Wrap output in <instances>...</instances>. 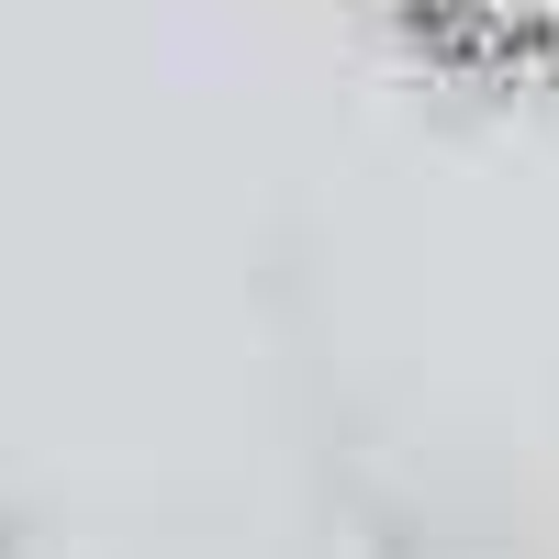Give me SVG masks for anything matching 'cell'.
<instances>
[{
    "label": "cell",
    "instance_id": "6da1fadb",
    "mask_svg": "<svg viewBox=\"0 0 559 559\" xmlns=\"http://www.w3.org/2000/svg\"><path fill=\"white\" fill-rule=\"evenodd\" d=\"M381 12H392V23H403V12H414V0H381Z\"/></svg>",
    "mask_w": 559,
    "mask_h": 559
}]
</instances>
